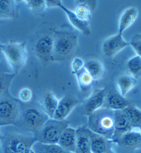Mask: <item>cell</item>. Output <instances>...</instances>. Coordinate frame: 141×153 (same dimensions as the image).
Masks as SVG:
<instances>
[{
    "instance_id": "1",
    "label": "cell",
    "mask_w": 141,
    "mask_h": 153,
    "mask_svg": "<svg viewBox=\"0 0 141 153\" xmlns=\"http://www.w3.org/2000/svg\"><path fill=\"white\" fill-rule=\"evenodd\" d=\"M49 118V116L39 104L32 102L23 103L21 102L20 114L14 125L22 132L34 134Z\"/></svg>"
},
{
    "instance_id": "2",
    "label": "cell",
    "mask_w": 141,
    "mask_h": 153,
    "mask_svg": "<svg viewBox=\"0 0 141 153\" xmlns=\"http://www.w3.org/2000/svg\"><path fill=\"white\" fill-rule=\"evenodd\" d=\"M52 61H64L73 56L78 46V35L70 28L53 31Z\"/></svg>"
},
{
    "instance_id": "3",
    "label": "cell",
    "mask_w": 141,
    "mask_h": 153,
    "mask_svg": "<svg viewBox=\"0 0 141 153\" xmlns=\"http://www.w3.org/2000/svg\"><path fill=\"white\" fill-rule=\"evenodd\" d=\"M87 128L110 140L114 132V111L100 108L87 116Z\"/></svg>"
},
{
    "instance_id": "4",
    "label": "cell",
    "mask_w": 141,
    "mask_h": 153,
    "mask_svg": "<svg viewBox=\"0 0 141 153\" xmlns=\"http://www.w3.org/2000/svg\"><path fill=\"white\" fill-rule=\"evenodd\" d=\"M2 153H29L36 141L25 132L7 131L1 137Z\"/></svg>"
},
{
    "instance_id": "5",
    "label": "cell",
    "mask_w": 141,
    "mask_h": 153,
    "mask_svg": "<svg viewBox=\"0 0 141 153\" xmlns=\"http://www.w3.org/2000/svg\"><path fill=\"white\" fill-rule=\"evenodd\" d=\"M69 122L67 120H57L49 118L44 125L33 134L36 142L44 144H57L59 137L66 128L69 127Z\"/></svg>"
},
{
    "instance_id": "6",
    "label": "cell",
    "mask_w": 141,
    "mask_h": 153,
    "mask_svg": "<svg viewBox=\"0 0 141 153\" xmlns=\"http://www.w3.org/2000/svg\"><path fill=\"white\" fill-rule=\"evenodd\" d=\"M21 102L6 91L0 95V126L15 125L20 111Z\"/></svg>"
},
{
    "instance_id": "7",
    "label": "cell",
    "mask_w": 141,
    "mask_h": 153,
    "mask_svg": "<svg viewBox=\"0 0 141 153\" xmlns=\"http://www.w3.org/2000/svg\"><path fill=\"white\" fill-rule=\"evenodd\" d=\"M2 52L5 54L7 60L15 73H18L27 61V52L25 42L10 43L2 45Z\"/></svg>"
},
{
    "instance_id": "8",
    "label": "cell",
    "mask_w": 141,
    "mask_h": 153,
    "mask_svg": "<svg viewBox=\"0 0 141 153\" xmlns=\"http://www.w3.org/2000/svg\"><path fill=\"white\" fill-rule=\"evenodd\" d=\"M53 42V32H46L40 35L34 43V52L43 63L52 61Z\"/></svg>"
},
{
    "instance_id": "9",
    "label": "cell",
    "mask_w": 141,
    "mask_h": 153,
    "mask_svg": "<svg viewBox=\"0 0 141 153\" xmlns=\"http://www.w3.org/2000/svg\"><path fill=\"white\" fill-rule=\"evenodd\" d=\"M131 105V102L123 97L114 87L106 89L105 101L102 108H106L112 111L123 110Z\"/></svg>"
},
{
    "instance_id": "10",
    "label": "cell",
    "mask_w": 141,
    "mask_h": 153,
    "mask_svg": "<svg viewBox=\"0 0 141 153\" xmlns=\"http://www.w3.org/2000/svg\"><path fill=\"white\" fill-rule=\"evenodd\" d=\"M106 88L97 89L90 97L83 102L82 107V114L89 116L94 112L102 108L106 97Z\"/></svg>"
},
{
    "instance_id": "11",
    "label": "cell",
    "mask_w": 141,
    "mask_h": 153,
    "mask_svg": "<svg viewBox=\"0 0 141 153\" xmlns=\"http://www.w3.org/2000/svg\"><path fill=\"white\" fill-rule=\"evenodd\" d=\"M80 102L73 95H67L59 100L53 119L57 120H67V116Z\"/></svg>"
},
{
    "instance_id": "12",
    "label": "cell",
    "mask_w": 141,
    "mask_h": 153,
    "mask_svg": "<svg viewBox=\"0 0 141 153\" xmlns=\"http://www.w3.org/2000/svg\"><path fill=\"white\" fill-rule=\"evenodd\" d=\"M130 45V42L125 41L122 33H117L104 41L103 44V52L108 57H112L119 51L126 47Z\"/></svg>"
},
{
    "instance_id": "13",
    "label": "cell",
    "mask_w": 141,
    "mask_h": 153,
    "mask_svg": "<svg viewBox=\"0 0 141 153\" xmlns=\"http://www.w3.org/2000/svg\"><path fill=\"white\" fill-rule=\"evenodd\" d=\"M133 128L130 125L129 120L122 110L114 111V132L111 141H115Z\"/></svg>"
},
{
    "instance_id": "14",
    "label": "cell",
    "mask_w": 141,
    "mask_h": 153,
    "mask_svg": "<svg viewBox=\"0 0 141 153\" xmlns=\"http://www.w3.org/2000/svg\"><path fill=\"white\" fill-rule=\"evenodd\" d=\"M92 131L87 127H80L76 129V146L75 153H89L91 148Z\"/></svg>"
},
{
    "instance_id": "15",
    "label": "cell",
    "mask_w": 141,
    "mask_h": 153,
    "mask_svg": "<svg viewBox=\"0 0 141 153\" xmlns=\"http://www.w3.org/2000/svg\"><path fill=\"white\" fill-rule=\"evenodd\" d=\"M56 7L61 8V9L67 14L68 19H69L70 24H71L75 28L77 29L79 31H80L81 32L84 33L85 35H90L91 31L90 28H89V22H86V21H83L82 20H80V19L76 16L75 12L69 10V8H67L62 4V2L59 1V0H56Z\"/></svg>"
},
{
    "instance_id": "16",
    "label": "cell",
    "mask_w": 141,
    "mask_h": 153,
    "mask_svg": "<svg viewBox=\"0 0 141 153\" xmlns=\"http://www.w3.org/2000/svg\"><path fill=\"white\" fill-rule=\"evenodd\" d=\"M112 142L127 149H137L141 148V134L132 129Z\"/></svg>"
},
{
    "instance_id": "17",
    "label": "cell",
    "mask_w": 141,
    "mask_h": 153,
    "mask_svg": "<svg viewBox=\"0 0 141 153\" xmlns=\"http://www.w3.org/2000/svg\"><path fill=\"white\" fill-rule=\"evenodd\" d=\"M76 2L75 13L80 20L89 22L92 14L97 6V1L94 0H77Z\"/></svg>"
},
{
    "instance_id": "18",
    "label": "cell",
    "mask_w": 141,
    "mask_h": 153,
    "mask_svg": "<svg viewBox=\"0 0 141 153\" xmlns=\"http://www.w3.org/2000/svg\"><path fill=\"white\" fill-rule=\"evenodd\" d=\"M57 144L66 151L75 153L76 146V129L68 127L59 137Z\"/></svg>"
},
{
    "instance_id": "19",
    "label": "cell",
    "mask_w": 141,
    "mask_h": 153,
    "mask_svg": "<svg viewBox=\"0 0 141 153\" xmlns=\"http://www.w3.org/2000/svg\"><path fill=\"white\" fill-rule=\"evenodd\" d=\"M112 142L102 136L92 132L91 153H104L112 148Z\"/></svg>"
},
{
    "instance_id": "20",
    "label": "cell",
    "mask_w": 141,
    "mask_h": 153,
    "mask_svg": "<svg viewBox=\"0 0 141 153\" xmlns=\"http://www.w3.org/2000/svg\"><path fill=\"white\" fill-rule=\"evenodd\" d=\"M18 4L15 1L0 0V20L18 18Z\"/></svg>"
},
{
    "instance_id": "21",
    "label": "cell",
    "mask_w": 141,
    "mask_h": 153,
    "mask_svg": "<svg viewBox=\"0 0 141 153\" xmlns=\"http://www.w3.org/2000/svg\"><path fill=\"white\" fill-rule=\"evenodd\" d=\"M138 13V10L134 7H131L126 10L119 19L118 33L122 34L126 29L133 25L137 19Z\"/></svg>"
},
{
    "instance_id": "22",
    "label": "cell",
    "mask_w": 141,
    "mask_h": 153,
    "mask_svg": "<svg viewBox=\"0 0 141 153\" xmlns=\"http://www.w3.org/2000/svg\"><path fill=\"white\" fill-rule=\"evenodd\" d=\"M122 111L127 116L132 128H140L141 127V110L134 105H129Z\"/></svg>"
},
{
    "instance_id": "23",
    "label": "cell",
    "mask_w": 141,
    "mask_h": 153,
    "mask_svg": "<svg viewBox=\"0 0 141 153\" xmlns=\"http://www.w3.org/2000/svg\"><path fill=\"white\" fill-rule=\"evenodd\" d=\"M59 100L51 92H47L43 100V109L50 118H52L57 109Z\"/></svg>"
},
{
    "instance_id": "24",
    "label": "cell",
    "mask_w": 141,
    "mask_h": 153,
    "mask_svg": "<svg viewBox=\"0 0 141 153\" xmlns=\"http://www.w3.org/2000/svg\"><path fill=\"white\" fill-rule=\"evenodd\" d=\"M74 75H76L78 86L80 91L82 93L87 92L91 88L94 83V81L93 79V78L87 73V71L85 70V68H83L80 71L77 72Z\"/></svg>"
},
{
    "instance_id": "25",
    "label": "cell",
    "mask_w": 141,
    "mask_h": 153,
    "mask_svg": "<svg viewBox=\"0 0 141 153\" xmlns=\"http://www.w3.org/2000/svg\"><path fill=\"white\" fill-rule=\"evenodd\" d=\"M84 68L94 80H99L104 75V69L101 62L97 60H90L85 63Z\"/></svg>"
},
{
    "instance_id": "26",
    "label": "cell",
    "mask_w": 141,
    "mask_h": 153,
    "mask_svg": "<svg viewBox=\"0 0 141 153\" xmlns=\"http://www.w3.org/2000/svg\"><path fill=\"white\" fill-rule=\"evenodd\" d=\"M32 150L36 153H72L66 151L58 144H44L36 142Z\"/></svg>"
},
{
    "instance_id": "27",
    "label": "cell",
    "mask_w": 141,
    "mask_h": 153,
    "mask_svg": "<svg viewBox=\"0 0 141 153\" xmlns=\"http://www.w3.org/2000/svg\"><path fill=\"white\" fill-rule=\"evenodd\" d=\"M117 84L120 91V94L124 97L136 86L137 81L132 76L123 75L118 78Z\"/></svg>"
},
{
    "instance_id": "28",
    "label": "cell",
    "mask_w": 141,
    "mask_h": 153,
    "mask_svg": "<svg viewBox=\"0 0 141 153\" xmlns=\"http://www.w3.org/2000/svg\"><path fill=\"white\" fill-rule=\"evenodd\" d=\"M127 66L132 76L137 79L141 76V57L134 56L128 61Z\"/></svg>"
},
{
    "instance_id": "29",
    "label": "cell",
    "mask_w": 141,
    "mask_h": 153,
    "mask_svg": "<svg viewBox=\"0 0 141 153\" xmlns=\"http://www.w3.org/2000/svg\"><path fill=\"white\" fill-rule=\"evenodd\" d=\"M25 2L29 9L37 14H41L44 13L47 8L46 1L44 0H27L25 1Z\"/></svg>"
},
{
    "instance_id": "30",
    "label": "cell",
    "mask_w": 141,
    "mask_h": 153,
    "mask_svg": "<svg viewBox=\"0 0 141 153\" xmlns=\"http://www.w3.org/2000/svg\"><path fill=\"white\" fill-rule=\"evenodd\" d=\"M16 74L8 73H0V95L6 91H8L11 84V82Z\"/></svg>"
},
{
    "instance_id": "31",
    "label": "cell",
    "mask_w": 141,
    "mask_h": 153,
    "mask_svg": "<svg viewBox=\"0 0 141 153\" xmlns=\"http://www.w3.org/2000/svg\"><path fill=\"white\" fill-rule=\"evenodd\" d=\"M130 45H131L134 50L136 51L138 56L141 57V34L134 36L130 42Z\"/></svg>"
},
{
    "instance_id": "32",
    "label": "cell",
    "mask_w": 141,
    "mask_h": 153,
    "mask_svg": "<svg viewBox=\"0 0 141 153\" xmlns=\"http://www.w3.org/2000/svg\"><path fill=\"white\" fill-rule=\"evenodd\" d=\"M19 97H20V100L23 103H29L30 102L32 99V92L30 89L25 88L22 89L19 93Z\"/></svg>"
},
{
    "instance_id": "33",
    "label": "cell",
    "mask_w": 141,
    "mask_h": 153,
    "mask_svg": "<svg viewBox=\"0 0 141 153\" xmlns=\"http://www.w3.org/2000/svg\"><path fill=\"white\" fill-rule=\"evenodd\" d=\"M85 62L80 57H76L73 59L71 63V68H72V73L75 74L77 72L80 71L81 69L84 68Z\"/></svg>"
},
{
    "instance_id": "34",
    "label": "cell",
    "mask_w": 141,
    "mask_h": 153,
    "mask_svg": "<svg viewBox=\"0 0 141 153\" xmlns=\"http://www.w3.org/2000/svg\"><path fill=\"white\" fill-rule=\"evenodd\" d=\"M7 73L6 70V66L4 65L3 63L0 62V73Z\"/></svg>"
},
{
    "instance_id": "35",
    "label": "cell",
    "mask_w": 141,
    "mask_h": 153,
    "mask_svg": "<svg viewBox=\"0 0 141 153\" xmlns=\"http://www.w3.org/2000/svg\"><path fill=\"white\" fill-rule=\"evenodd\" d=\"M2 45H2L1 43H0V57H1L2 53Z\"/></svg>"
},
{
    "instance_id": "36",
    "label": "cell",
    "mask_w": 141,
    "mask_h": 153,
    "mask_svg": "<svg viewBox=\"0 0 141 153\" xmlns=\"http://www.w3.org/2000/svg\"><path fill=\"white\" fill-rule=\"evenodd\" d=\"M104 153H115V152L112 151V149H111V150H108V151H107V152H104Z\"/></svg>"
},
{
    "instance_id": "37",
    "label": "cell",
    "mask_w": 141,
    "mask_h": 153,
    "mask_svg": "<svg viewBox=\"0 0 141 153\" xmlns=\"http://www.w3.org/2000/svg\"><path fill=\"white\" fill-rule=\"evenodd\" d=\"M29 153H36V152H34V151H32H32H31L30 152H29Z\"/></svg>"
},
{
    "instance_id": "38",
    "label": "cell",
    "mask_w": 141,
    "mask_h": 153,
    "mask_svg": "<svg viewBox=\"0 0 141 153\" xmlns=\"http://www.w3.org/2000/svg\"><path fill=\"white\" fill-rule=\"evenodd\" d=\"M140 134H141V127L140 128Z\"/></svg>"
},
{
    "instance_id": "39",
    "label": "cell",
    "mask_w": 141,
    "mask_h": 153,
    "mask_svg": "<svg viewBox=\"0 0 141 153\" xmlns=\"http://www.w3.org/2000/svg\"><path fill=\"white\" fill-rule=\"evenodd\" d=\"M1 137H2V135H0V140H1Z\"/></svg>"
},
{
    "instance_id": "40",
    "label": "cell",
    "mask_w": 141,
    "mask_h": 153,
    "mask_svg": "<svg viewBox=\"0 0 141 153\" xmlns=\"http://www.w3.org/2000/svg\"><path fill=\"white\" fill-rule=\"evenodd\" d=\"M89 153H91V152H89Z\"/></svg>"
}]
</instances>
